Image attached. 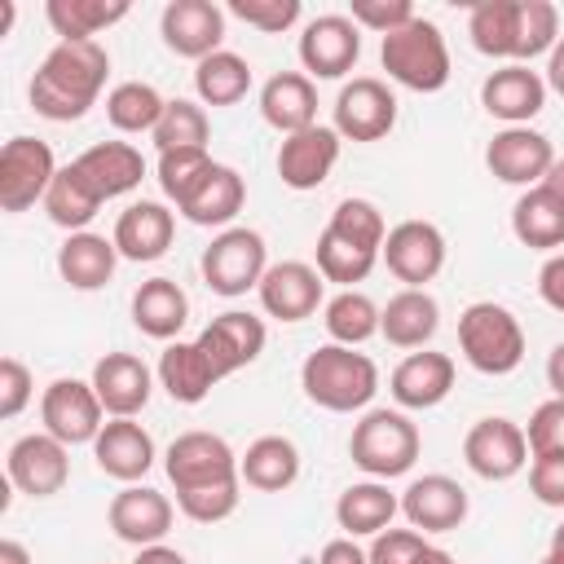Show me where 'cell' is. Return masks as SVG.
Wrapping results in <instances>:
<instances>
[{"mask_svg":"<svg viewBox=\"0 0 564 564\" xmlns=\"http://www.w3.org/2000/svg\"><path fill=\"white\" fill-rule=\"evenodd\" d=\"M106 75H110L106 44H97V40H57L31 75V88H26L31 110L40 119H53V123L84 119L97 106V97L106 88Z\"/></svg>","mask_w":564,"mask_h":564,"instance_id":"cell-1","label":"cell"},{"mask_svg":"<svg viewBox=\"0 0 564 564\" xmlns=\"http://www.w3.org/2000/svg\"><path fill=\"white\" fill-rule=\"evenodd\" d=\"M383 212L370 198H344L326 229L317 234V273L326 282H339L344 291H352V282H366L370 269L383 256Z\"/></svg>","mask_w":564,"mask_h":564,"instance_id":"cell-2","label":"cell"},{"mask_svg":"<svg viewBox=\"0 0 564 564\" xmlns=\"http://www.w3.org/2000/svg\"><path fill=\"white\" fill-rule=\"evenodd\" d=\"M300 388L317 410L330 414H357L379 392V366L344 344H322L300 366Z\"/></svg>","mask_w":564,"mask_h":564,"instance_id":"cell-3","label":"cell"},{"mask_svg":"<svg viewBox=\"0 0 564 564\" xmlns=\"http://www.w3.org/2000/svg\"><path fill=\"white\" fill-rule=\"evenodd\" d=\"M458 352L480 375H511L524 361V326L507 304L476 300L458 313Z\"/></svg>","mask_w":564,"mask_h":564,"instance_id":"cell-4","label":"cell"},{"mask_svg":"<svg viewBox=\"0 0 564 564\" xmlns=\"http://www.w3.org/2000/svg\"><path fill=\"white\" fill-rule=\"evenodd\" d=\"M419 449H423V436L410 423V414L405 410H388V405L383 410H366L352 423V436H348V458L370 480L405 476L419 463Z\"/></svg>","mask_w":564,"mask_h":564,"instance_id":"cell-5","label":"cell"},{"mask_svg":"<svg viewBox=\"0 0 564 564\" xmlns=\"http://www.w3.org/2000/svg\"><path fill=\"white\" fill-rule=\"evenodd\" d=\"M379 62L392 84L410 93H441L449 84V48L436 22L414 18L401 31L379 40Z\"/></svg>","mask_w":564,"mask_h":564,"instance_id":"cell-6","label":"cell"},{"mask_svg":"<svg viewBox=\"0 0 564 564\" xmlns=\"http://www.w3.org/2000/svg\"><path fill=\"white\" fill-rule=\"evenodd\" d=\"M198 269H203L207 291H216V295H225V300H238V295H247V291L260 286V278H264V269H269V247H264V238H260L256 229L229 225V229H220V234L203 247Z\"/></svg>","mask_w":564,"mask_h":564,"instance_id":"cell-7","label":"cell"},{"mask_svg":"<svg viewBox=\"0 0 564 564\" xmlns=\"http://www.w3.org/2000/svg\"><path fill=\"white\" fill-rule=\"evenodd\" d=\"M57 176V159L48 141L40 137H9L0 150V212L18 216L44 203L48 185Z\"/></svg>","mask_w":564,"mask_h":564,"instance_id":"cell-8","label":"cell"},{"mask_svg":"<svg viewBox=\"0 0 564 564\" xmlns=\"http://www.w3.org/2000/svg\"><path fill=\"white\" fill-rule=\"evenodd\" d=\"M163 471H167V480H172L176 494L203 489V485H220V480H242L238 476V454L229 449V441L216 436V432H203V427L181 432L167 445Z\"/></svg>","mask_w":564,"mask_h":564,"instance_id":"cell-9","label":"cell"},{"mask_svg":"<svg viewBox=\"0 0 564 564\" xmlns=\"http://www.w3.org/2000/svg\"><path fill=\"white\" fill-rule=\"evenodd\" d=\"M4 476L26 498H53L70 480V449L48 432H26L4 454Z\"/></svg>","mask_w":564,"mask_h":564,"instance_id":"cell-10","label":"cell"},{"mask_svg":"<svg viewBox=\"0 0 564 564\" xmlns=\"http://www.w3.org/2000/svg\"><path fill=\"white\" fill-rule=\"evenodd\" d=\"M463 463L480 476V480H511L529 467V441H524V427L502 419V414H489V419H476L463 436Z\"/></svg>","mask_w":564,"mask_h":564,"instance_id":"cell-11","label":"cell"},{"mask_svg":"<svg viewBox=\"0 0 564 564\" xmlns=\"http://www.w3.org/2000/svg\"><path fill=\"white\" fill-rule=\"evenodd\" d=\"M40 419H44V432L57 436L66 449L93 445L97 432L106 427V410H101L93 383H84V379H53L40 397Z\"/></svg>","mask_w":564,"mask_h":564,"instance_id":"cell-12","label":"cell"},{"mask_svg":"<svg viewBox=\"0 0 564 564\" xmlns=\"http://www.w3.org/2000/svg\"><path fill=\"white\" fill-rule=\"evenodd\" d=\"M295 53H300L308 79H344L361 57V26L344 13H322V18L304 22Z\"/></svg>","mask_w":564,"mask_h":564,"instance_id":"cell-13","label":"cell"},{"mask_svg":"<svg viewBox=\"0 0 564 564\" xmlns=\"http://www.w3.org/2000/svg\"><path fill=\"white\" fill-rule=\"evenodd\" d=\"M344 141H383L397 128V97L383 79L375 75H357L339 88L335 97V123H330Z\"/></svg>","mask_w":564,"mask_h":564,"instance_id":"cell-14","label":"cell"},{"mask_svg":"<svg viewBox=\"0 0 564 564\" xmlns=\"http://www.w3.org/2000/svg\"><path fill=\"white\" fill-rule=\"evenodd\" d=\"M388 273L414 291H423L441 269H445V234L432 220H401L388 229L383 238V256Z\"/></svg>","mask_w":564,"mask_h":564,"instance_id":"cell-15","label":"cell"},{"mask_svg":"<svg viewBox=\"0 0 564 564\" xmlns=\"http://www.w3.org/2000/svg\"><path fill=\"white\" fill-rule=\"evenodd\" d=\"M163 48L176 57H189L194 66L212 53H220L225 40V9L216 0H172L159 13Z\"/></svg>","mask_w":564,"mask_h":564,"instance_id":"cell-16","label":"cell"},{"mask_svg":"<svg viewBox=\"0 0 564 564\" xmlns=\"http://www.w3.org/2000/svg\"><path fill=\"white\" fill-rule=\"evenodd\" d=\"M555 163V145L538 132V128H502L489 137L485 145V167L494 181L502 185H520V189H533L546 181Z\"/></svg>","mask_w":564,"mask_h":564,"instance_id":"cell-17","label":"cell"},{"mask_svg":"<svg viewBox=\"0 0 564 564\" xmlns=\"http://www.w3.org/2000/svg\"><path fill=\"white\" fill-rule=\"evenodd\" d=\"M322 291H326V278L317 273V264H304V260H282V264H269L256 295H260V308L273 317V322H304L322 308Z\"/></svg>","mask_w":564,"mask_h":564,"instance_id":"cell-18","label":"cell"},{"mask_svg":"<svg viewBox=\"0 0 564 564\" xmlns=\"http://www.w3.org/2000/svg\"><path fill=\"white\" fill-rule=\"evenodd\" d=\"M264 339H269V330H264V322H260L256 313L229 308V313L212 317V322L198 330L194 344L203 348V357L212 361V370H216L220 379H229L234 370L251 366V361L264 352Z\"/></svg>","mask_w":564,"mask_h":564,"instance_id":"cell-19","label":"cell"},{"mask_svg":"<svg viewBox=\"0 0 564 564\" xmlns=\"http://www.w3.org/2000/svg\"><path fill=\"white\" fill-rule=\"evenodd\" d=\"M546 93H551V88H546L542 70H529V66H520V62H507V66H498V70L485 75V84H480V106H485L494 119H502L507 128H529V119L542 115Z\"/></svg>","mask_w":564,"mask_h":564,"instance_id":"cell-20","label":"cell"},{"mask_svg":"<svg viewBox=\"0 0 564 564\" xmlns=\"http://www.w3.org/2000/svg\"><path fill=\"white\" fill-rule=\"evenodd\" d=\"M401 516L419 533H454L467 520V489L454 476H441V471L414 476L401 494Z\"/></svg>","mask_w":564,"mask_h":564,"instance_id":"cell-21","label":"cell"},{"mask_svg":"<svg viewBox=\"0 0 564 564\" xmlns=\"http://www.w3.org/2000/svg\"><path fill=\"white\" fill-rule=\"evenodd\" d=\"M172 502H167V494H159V489H150V485H123L115 498H110V507H106V520H110V533L119 538V542H128V546H159L163 538H167V529H172Z\"/></svg>","mask_w":564,"mask_h":564,"instance_id":"cell-22","label":"cell"},{"mask_svg":"<svg viewBox=\"0 0 564 564\" xmlns=\"http://www.w3.org/2000/svg\"><path fill=\"white\" fill-rule=\"evenodd\" d=\"M339 145H344V137L335 128H326V123H313V128H304L295 137H282V145H278V176H282V185L300 189V194L317 189L335 172Z\"/></svg>","mask_w":564,"mask_h":564,"instance_id":"cell-23","label":"cell"},{"mask_svg":"<svg viewBox=\"0 0 564 564\" xmlns=\"http://www.w3.org/2000/svg\"><path fill=\"white\" fill-rule=\"evenodd\" d=\"M88 383H93V392L110 419H137L154 392V375L137 352H106L93 366Z\"/></svg>","mask_w":564,"mask_h":564,"instance_id":"cell-24","label":"cell"},{"mask_svg":"<svg viewBox=\"0 0 564 564\" xmlns=\"http://www.w3.org/2000/svg\"><path fill=\"white\" fill-rule=\"evenodd\" d=\"M172 234H176V212L167 203H159V198H137V203H128L119 212L110 238H115V247H119L123 260L150 264V260L167 256Z\"/></svg>","mask_w":564,"mask_h":564,"instance_id":"cell-25","label":"cell"},{"mask_svg":"<svg viewBox=\"0 0 564 564\" xmlns=\"http://www.w3.org/2000/svg\"><path fill=\"white\" fill-rule=\"evenodd\" d=\"M93 458L101 476L119 485H137L154 467V436L137 419H110L93 441Z\"/></svg>","mask_w":564,"mask_h":564,"instance_id":"cell-26","label":"cell"},{"mask_svg":"<svg viewBox=\"0 0 564 564\" xmlns=\"http://www.w3.org/2000/svg\"><path fill=\"white\" fill-rule=\"evenodd\" d=\"M454 388V357L449 352H410L405 361H397L392 379H388V392L401 410H432L449 397Z\"/></svg>","mask_w":564,"mask_h":564,"instance_id":"cell-27","label":"cell"},{"mask_svg":"<svg viewBox=\"0 0 564 564\" xmlns=\"http://www.w3.org/2000/svg\"><path fill=\"white\" fill-rule=\"evenodd\" d=\"M260 119L282 137H295V132L313 128L317 123V88H313V79L300 75V70L269 75L264 88H260Z\"/></svg>","mask_w":564,"mask_h":564,"instance_id":"cell-28","label":"cell"},{"mask_svg":"<svg viewBox=\"0 0 564 564\" xmlns=\"http://www.w3.org/2000/svg\"><path fill=\"white\" fill-rule=\"evenodd\" d=\"M154 379H159V388H163L176 405H198V401H207V392L220 383V375L212 370V361L203 357V348H198L194 339H172V344L159 352Z\"/></svg>","mask_w":564,"mask_h":564,"instance_id":"cell-29","label":"cell"},{"mask_svg":"<svg viewBox=\"0 0 564 564\" xmlns=\"http://www.w3.org/2000/svg\"><path fill=\"white\" fill-rule=\"evenodd\" d=\"M75 167L88 176V185L101 194V203L106 198H123L145 181V159L128 141H97L75 159Z\"/></svg>","mask_w":564,"mask_h":564,"instance_id":"cell-30","label":"cell"},{"mask_svg":"<svg viewBox=\"0 0 564 564\" xmlns=\"http://www.w3.org/2000/svg\"><path fill=\"white\" fill-rule=\"evenodd\" d=\"M247 203V181L229 167V163H212V172L198 181V189L176 207L189 225L203 229H229V220L242 212Z\"/></svg>","mask_w":564,"mask_h":564,"instance_id":"cell-31","label":"cell"},{"mask_svg":"<svg viewBox=\"0 0 564 564\" xmlns=\"http://www.w3.org/2000/svg\"><path fill=\"white\" fill-rule=\"evenodd\" d=\"M115 264H119V247L115 238L106 234H66V242L57 247V273L66 286L75 291H101L110 278H115Z\"/></svg>","mask_w":564,"mask_h":564,"instance_id":"cell-32","label":"cell"},{"mask_svg":"<svg viewBox=\"0 0 564 564\" xmlns=\"http://www.w3.org/2000/svg\"><path fill=\"white\" fill-rule=\"evenodd\" d=\"M132 322L141 335L172 344L189 322V295L172 278H150L132 291Z\"/></svg>","mask_w":564,"mask_h":564,"instance_id":"cell-33","label":"cell"},{"mask_svg":"<svg viewBox=\"0 0 564 564\" xmlns=\"http://www.w3.org/2000/svg\"><path fill=\"white\" fill-rule=\"evenodd\" d=\"M238 476L256 494H282L300 480V449L291 436H256L247 454H238Z\"/></svg>","mask_w":564,"mask_h":564,"instance_id":"cell-34","label":"cell"},{"mask_svg":"<svg viewBox=\"0 0 564 564\" xmlns=\"http://www.w3.org/2000/svg\"><path fill=\"white\" fill-rule=\"evenodd\" d=\"M511 234L529 251H564V198L546 185H533L511 207Z\"/></svg>","mask_w":564,"mask_h":564,"instance_id":"cell-35","label":"cell"},{"mask_svg":"<svg viewBox=\"0 0 564 564\" xmlns=\"http://www.w3.org/2000/svg\"><path fill=\"white\" fill-rule=\"evenodd\" d=\"M401 511V498L383 480H357L335 498V524L344 538H375L392 529V516Z\"/></svg>","mask_w":564,"mask_h":564,"instance_id":"cell-36","label":"cell"},{"mask_svg":"<svg viewBox=\"0 0 564 564\" xmlns=\"http://www.w3.org/2000/svg\"><path fill=\"white\" fill-rule=\"evenodd\" d=\"M436 326H441V304L414 286H401L379 313V335L392 348H423L436 335Z\"/></svg>","mask_w":564,"mask_h":564,"instance_id":"cell-37","label":"cell"},{"mask_svg":"<svg viewBox=\"0 0 564 564\" xmlns=\"http://www.w3.org/2000/svg\"><path fill=\"white\" fill-rule=\"evenodd\" d=\"M44 212L66 234H84L88 220L101 212V194L88 185V176L75 167V159L66 167H57V176H53V185L44 194Z\"/></svg>","mask_w":564,"mask_h":564,"instance_id":"cell-38","label":"cell"},{"mask_svg":"<svg viewBox=\"0 0 564 564\" xmlns=\"http://www.w3.org/2000/svg\"><path fill=\"white\" fill-rule=\"evenodd\" d=\"M128 0H48L44 18L57 40H97L106 26L128 18Z\"/></svg>","mask_w":564,"mask_h":564,"instance_id":"cell-39","label":"cell"},{"mask_svg":"<svg viewBox=\"0 0 564 564\" xmlns=\"http://www.w3.org/2000/svg\"><path fill=\"white\" fill-rule=\"evenodd\" d=\"M516 13L520 0H480L467 13V35L471 48L494 57V62H516Z\"/></svg>","mask_w":564,"mask_h":564,"instance_id":"cell-40","label":"cell"},{"mask_svg":"<svg viewBox=\"0 0 564 564\" xmlns=\"http://www.w3.org/2000/svg\"><path fill=\"white\" fill-rule=\"evenodd\" d=\"M167 110V97L145 79H123L106 93V119L115 132H154Z\"/></svg>","mask_w":564,"mask_h":564,"instance_id":"cell-41","label":"cell"},{"mask_svg":"<svg viewBox=\"0 0 564 564\" xmlns=\"http://www.w3.org/2000/svg\"><path fill=\"white\" fill-rule=\"evenodd\" d=\"M194 93L203 106H238L251 93V66L247 57L220 48L194 66Z\"/></svg>","mask_w":564,"mask_h":564,"instance_id":"cell-42","label":"cell"},{"mask_svg":"<svg viewBox=\"0 0 564 564\" xmlns=\"http://www.w3.org/2000/svg\"><path fill=\"white\" fill-rule=\"evenodd\" d=\"M379 304L366 295V291H339L326 300L322 308V326L330 335V344H344V348H361L370 335H379Z\"/></svg>","mask_w":564,"mask_h":564,"instance_id":"cell-43","label":"cell"},{"mask_svg":"<svg viewBox=\"0 0 564 564\" xmlns=\"http://www.w3.org/2000/svg\"><path fill=\"white\" fill-rule=\"evenodd\" d=\"M159 154L163 150H207V137H212V119L198 101H185V97H172L159 128L150 132Z\"/></svg>","mask_w":564,"mask_h":564,"instance_id":"cell-44","label":"cell"},{"mask_svg":"<svg viewBox=\"0 0 564 564\" xmlns=\"http://www.w3.org/2000/svg\"><path fill=\"white\" fill-rule=\"evenodd\" d=\"M560 40V13L551 0H520L516 13V62L529 66L533 57L551 53Z\"/></svg>","mask_w":564,"mask_h":564,"instance_id":"cell-45","label":"cell"},{"mask_svg":"<svg viewBox=\"0 0 564 564\" xmlns=\"http://www.w3.org/2000/svg\"><path fill=\"white\" fill-rule=\"evenodd\" d=\"M212 163L216 159L207 150H163L159 154V189H163V198L181 207L198 189V181L212 172Z\"/></svg>","mask_w":564,"mask_h":564,"instance_id":"cell-46","label":"cell"},{"mask_svg":"<svg viewBox=\"0 0 564 564\" xmlns=\"http://www.w3.org/2000/svg\"><path fill=\"white\" fill-rule=\"evenodd\" d=\"M242 502V480H220V485H203V489H185L176 494L181 516H189L194 524H220L238 511Z\"/></svg>","mask_w":564,"mask_h":564,"instance_id":"cell-47","label":"cell"},{"mask_svg":"<svg viewBox=\"0 0 564 564\" xmlns=\"http://www.w3.org/2000/svg\"><path fill=\"white\" fill-rule=\"evenodd\" d=\"M225 13H234L238 22H247L264 35H282L300 22L304 9H300V0H229Z\"/></svg>","mask_w":564,"mask_h":564,"instance_id":"cell-48","label":"cell"},{"mask_svg":"<svg viewBox=\"0 0 564 564\" xmlns=\"http://www.w3.org/2000/svg\"><path fill=\"white\" fill-rule=\"evenodd\" d=\"M427 551H432V542L419 529H383V533H375L366 560L370 564H427Z\"/></svg>","mask_w":564,"mask_h":564,"instance_id":"cell-49","label":"cell"},{"mask_svg":"<svg viewBox=\"0 0 564 564\" xmlns=\"http://www.w3.org/2000/svg\"><path fill=\"white\" fill-rule=\"evenodd\" d=\"M524 441H529V454H533V458L564 454V397H551V401H542V405L529 414Z\"/></svg>","mask_w":564,"mask_h":564,"instance_id":"cell-50","label":"cell"},{"mask_svg":"<svg viewBox=\"0 0 564 564\" xmlns=\"http://www.w3.org/2000/svg\"><path fill=\"white\" fill-rule=\"evenodd\" d=\"M348 18H352L357 26H366V31L392 35V31H401L405 22H414L419 13H414V4H410V0H352Z\"/></svg>","mask_w":564,"mask_h":564,"instance_id":"cell-51","label":"cell"},{"mask_svg":"<svg viewBox=\"0 0 564 564\" xmlns=\"http://www.w3.org/2000/svg\"><path fill=\"white\" fill-rule=\"evenodd\" d=\"M35 397V379L18 357L0 361V419H18L26 410V401Z\"/></svg>","mask_w":564,"mask_h":564,"instance_id":"cell-52","label":"cell"},{"mask_svg":"<svg viewBox=\"0 0 564 564\" xmlns=\"http://www.w3.org/2000/svg\"><path fill=\"white\" fill-rule=\"evenodd\" d=\"M529 494L542 507H560L564 511V454H546L529 463Z\"/></svg>","mask_w":564,"mask_h":564,"instance_id":"cell-53","label":"cell"},{"mask_svg":"<svg viewBox=\"0 0 564 564\" xmlns=\"http://www.w3.org/2000/svg\"><path fill=\"white\" fill-rule=\"evenodd\" d=\"M538 295H542L546 308H555L564 317V251H555V256L542 260V269H538Z\"/></svg>","mask_w":564,"mask_h":564,"instance_id":"cell-54","label":"cell"},{"mask_svg":"<svg viewBox=\"0 0 564 564\" xmlns=\"http://www.w3.org/2000/svg\"><path fill=\"white\" fill-rule=\"evenodd\" d=\"M317 564H370V560H366V551H361L352 538H330V542L322 546Z\"/></svg>","mask_w":564,"mask_h":564,"instance_id":"cell-55","label":"cell"},{"mask_svg":"<svg viewBox=\"0 0 564 564\" xmlns=\"http://www.w3.org/2000/svg\"><path fill=\"white\" fill-rule=\"evenodd\" d=\"M542 79H546V88L551 93H560L564 97V35L555 40V48L546 53V70H542Z\"/></svg>","mask_w":564,"mask_h":564,"instance_id":"cell-56","label":"cell"},{"mask_svg":"<svg viewBox=\"0 0 564 564\" xmlns=\"http://www.w3.org/2000/svg\"><path fill=\"white\" fill-rule=\"evenodd\" d=\"M546 383H551V397H564V339L546 352Z\"/></svg>","mask_w":564,"mask_h":564,"instance_id":"cell-57","label":"cell"},{"mask_svg":"<svg viewBox=\"0 0 564 564\" xmlns=\"http://www.w3.org/2000/svg\"><path fill=\"white\" fill-rule=\"evenodd\" d=\"M132 564H189V560H185L176 546H163V542H159V546H141Z\"/></svg>","mask_w":564,"mask_h":564,"instance_id":"cell-58","label":"cell"},{"mask_svg":"<svg viewBox=\"0 0 564 564\" xmlns=\"http://www.w3.org/2000/svg\"><path fill=\"white\" fill-rule=\"evenodd\" d=\"M0 564H31V551H26L22 542L4 538V542H0Z\"/></svg>","mask_w":564,"mask_h":564,"instance_id":"cell-59","label":"cell"},{"mask_svg":"<svg viewBox=\"0 0 564 564\" xmlns=\"http://www.w3.org/2000/svg\"><path fill=\"white\" fill-rule=\"evenodd\" d=\"M542 185H546L551 194H560V198H564V159H555V163H551V172H546V181H542Z\"/></svg>","mask_w":564,"mask_h":564,"instance_id":"cell-60","label":"cell"},{"mask_svg":"<svg viewBox=\"0 0 564 564\" xmlns=\"http://www.w3.org/2000/svg\"><path fill=\"white\" fill-rule=\"evenodd\" d=\"M546 555H555V560H564V520L555 524V533H551V551Z\"/></svg>","mask_w":564,"mask_h":564,"instance_id":"cell-61","label":"cell"},{"mask_svg":"<svg viewBox=\"0 0 564 564\" xmlns=\"http://www.w3.org/2000/svg\"><path fill=\"white\" fill-rule=\"evenodd\" d=\"M9 26H13V4L4 0V4H0V35H9Z\"/></svg>","mask_w":564,"mask_h":564,"instance_id":"cell-62","label":"cell"},{"mask_svg":"<svg viewBox=\"0 0 564 564\" xmlns=\"http://www.w3.org/2000/svg\"><path fill=\"white\" fill-rule=\"evenodd\" d=\"M427 564H454V555L441 551V546H432V551H427Z\"/></svg>","mask_w":564,"mask_h":564,"instance_id":"cell-63","label":"cell"},{"mask_svg":"<svg viewBox=\"0 0 564 564\" xmlns=\"http://www.w3.org/2000/svg\"><path fill=\"white\" fill-rule=\"evenodd\" d=\"M542 564H564V560H555V555H542Z\"/></svg>","mask_w":564,"mask_h":564,"instance_id":"cell-64","label":"cell"}]
</instances>
